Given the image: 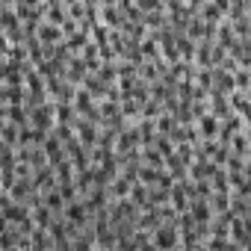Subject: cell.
<instances>
[{"instance_id":"obj_1","label":"cell","mask_w":251,"mask_h":251,"mask_svg":"<svg viewBox=\"0 0 251 251\" xmlns=\"http://www.w3.org/2000/svg\"><path fill=\"white\" fill-rule=\"evenodd\" d=\"M151 242H154L157 248H175V245H180V230H177L175 225H157Z\"/></svg>"},{"instance_id":"obj_2","label":"cell","mask_w":251,"mask_h":251,"mask_svg":"<svg viewBox=\"0 0 251 251\" xmlns=\"http://www.w3.org/2000/svg\"><path fill=\"white\" fill-rule=\"evenodd\" d=\"M186 213H189V219H192L195 225H201V227H207V222L213 219V207H210L204 198H192L189 207H186Z\"/></svg>"},{"instance_id":"obj_3","label":"cell","mask_w":251,"mask_h":251,"mask_svg":"<svg viewBox=\"0 0 251 251\" xmlns=\"http://www.w3.org/2000/svg\"><path fill=\"white\" fill-rule=\"evenodd\" d=\"M198 127H201V136L204 139H216V133H219V118L213 115V112H207V115H201V121H198Z\"/></svg>"},{"instance_id":"obj_4","label":"cell","mask_w":251,"mask_h":251,"mask_svg":"<svg viewBox=\"0 0 251 251\" xmlns=\"http://www.w3.org/2000/svg\"><path fill=\"white\" fill-rule=\"evenodd\" d=\"M77 142L86 148H95V142H98V136H95V124L89 121V124H77Z\"/></svg>"},{"instance_id":"obj_5","label":"cell","mask_w":251,"mask_h":251,"mask_svg":"<svg viewBox=\"0 0 251 251\" xmlns=\"http://www.w3.org/2000/svg\"><path fill=\"white\" fill-rule=\"evenodd\" d=\"M45 207H48L50 213H59V210L65 207V198H62V192H59V189H48V195H45Z\"/></svg>"},{"instance_id":"obj_6","label":"cell","mask_w":251,"mask_h":251,"mask_svg":"<svg viewBox=\"0 0 251 251\" xmlns=\"http://www.w3.org/2000/svg\"><path fill=\"white\" fill-rule=\"evenodd\" d=\"M142 53H145V56H154V53H157V45H154L151 39H145V42H142Z\"/></svg>"},{"instance_id":"obj_7","label":"cell","mask_w":251,"mask_h":251,"mask_svg":"<svg viewBox=\"0 0 251 251\" xmlns=\"http://www.w3.org/2000/svg\"><path fill=\"white\" fill-rule=\"evenodd\" d=\"M157 3L160 0H139V6H145V9H157Z\"/></svg>"}]
</instances>
